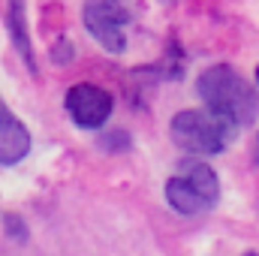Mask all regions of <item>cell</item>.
I'll list each match as a JSON object with an SVG mask.
<instances>
[{
    "label": "cell",
    "mask_w": 259,
    "mask_h": 256,
    "mask_svg": "<svg viewBox=\"0 0 259 256\" xmlns=\"http://www.w3.org/2000/svg\"><path fill=\"white\" fill-rule=\"evenodd\" d=\"M127 0H84V27L106 52H124L127 36L124 27L130 24Z\"/></svg>",
    "instance_id": "cell-3"
},
{
    "label": "cell",
    "mask_w": 259,
    "mask_h": 256,
    "mask_svg": "<svg viewBox=\"0 0 259 256\" xmlns=\"http://www.w3.org/2000/svg\"><path fill=\"white\" fill-rule=\"evenodd\" d=\"M27 151H30V133L0 100V163L12 166V163L24 160Z\"/></svg>",
    "instance_id": "cell-5"
},
{
    "label": "cell",
    "mask_w": 259,
    "mask_h": 256,
    "mask_svg": "<svg viewBox=\"0 0 259 256\" xmlns=\"http://www.w3.org/2000/svg\"><path fill=\"white\" fill-rule=\"evenodd\" d=\"M196 88H199L202 103H205L211 112L229 118L235 127H247V124L256 121L259 94L232 69V66H226V64L208 66V69L199 75Z\"/></svg>",
    "instance_id": "cell-1"
},
{
    "label": "cell",
    "mask_w": 259,
    "mask_h": 256,
    "mask_svg": "<svg viewBox=\"0 0 259 256\" xmlns=\"http://www.w3.org/2000/svg\"><path fill=\"white\" fill-rule=\"evenodd\" d=\"M175 175H181V178L214 208V202H217V196H220V181H217V175H214V169H211L208 163H202V160H184Z\"/></svg>",
    "instance_id": "cell-6"
},
{
    "label": "cell",
    "mask_w": 259,
    "mask_h": 256,
    "mask_svg": "<svg viewBox=\"0 0 259 256\" xmlns=\"http://www.w3.org/2000/svg\"><path fill=\"white\" fill-rule=\"evenodd\" d=\"M235 124L211 109H184L172 118V139L190 154H220L232 142Z\"/></svg>",
    "instance_id": "cell-2"
},
{
    "label": "cell",
    "mask_w": 259,
    "mask_h": 256,
    "mask_svg": "<svg viewBox=\"0 0 259 256\" xmlns=\"http://www.w3.org/2000/svg\"><path fill=\"white\" fill-rule=\"evenodd\" d=\"M166 199H169V205H172L178 214H199V211H208V208H211L181 175H172V178L166 181Z\"/></svg>",
    "instance_id": "cell-7"
},
{
    "label": "cell",
    "mask_w": 259,
    "mask_h": 256,
    "mask_svg": "<svg viewBox=\"0 0 259 256\" xmlns=\"http://www.w3.org/2000/svg\"><path fill=\"white\" fill-rule=\"evenodd\" d=\"M64 106L69 118L81 130H97L109 121L115 103H112V94L97 84H75V88H69Z\"/></svg>",
    "instance_id": "cell-4"
},
{
    "label": "cell",
    "mask_w": 259,
    "mask_h": 256,
    "mask_svg": "<svg viewBox=\"0 0 259 256\" xmlns=\"http://www.w3.org/2000/svg\"><path fill=\"white\" fill-rule=\"evenodd\" d=\"M256 84H259V66H256Z\"/></svg>",
    "instance_id": "cell-9"
},
{
    "label": "cell",
    "mask_w": 259,
    "mask_h": 256,
    "mask_svg": "<svg viewBox=\"0 0 259 256\" xmlns=\"http://www.w3.org/2000/svg\"><path fill=\"white\" fill-rule=\"evenodd\" d=\"M12 42L18 49V55L24 58L27 69H36L33 64V49H30V33H27V18H24V0H9V15H6Z\"/></svg>",
    "instance_id": "cell-8"
}]
</instances>
